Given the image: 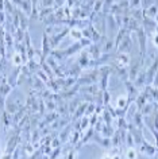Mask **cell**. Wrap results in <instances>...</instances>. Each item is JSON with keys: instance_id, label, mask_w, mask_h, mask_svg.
Segmentation results:
<instances>
[{"instance_id": "3957f363", "label": "cell", "mask_w": 158, "mask_h": 159, "mask_svg": "<svg viewBox=\"0 0 158 159\" xmlns=\"http://www.w3.org/2000/svg\"><path fill=\"white\" fill-rule=\"evenodd\" d=\"M142 151H145V153L149 154V155H154L155 151H157V148H155L154 146H152V144H149L147 142L143 139L142 140Z\"/></svg>"}, {"instance_id": "9c48e42d", "label": "cell", "mask_w": 158, "mask_h": 159, "mask_svg": "<svg viewBox=\"0 0 158 159\" xmlns=\"http://www.w3.org/2000/svg\"><path fill=\"white\" fill-rule=\"evenodd\" d=\"M11 90L10 85H0V96L1 95H7Z\"/></svg>"}, {"instance_id": "7a4b0ae2", "label": "cell", "mask_w": 158, "mask_h": 159, "mask_svg": "<svg viewBox=\"0 0 158 159\" xmlns=\"http://www.w3.org/2000/svg\"><path fill=\"white\" fill-rule=\"evenodd\" d=\"M157 70H158V57H157V61H154V64L152 65V67H150V69L147 70V73H146V78H147L149 82L153 81V77H154Z\"/></svg>"}, {"instance_id": "9a60e30c", "label": "cell", "mask_w": 158, "mask_h": 159, "mask_svg": "<svg viewBox=\"0 0 158 159\" xmlns=\"http://www.w3.org/2000/svg\"><path fill=\"white\" fill-rule=\"evenodd\" d=\"M14 61H16V64H20V57H19V54H16V57L14 58Z\"/></svg>"}, {"instance_id": "277c9868", "label": "cell", "mask_w": 158, "mask_h": 159, "mask_svg": "<svg viewBox=\"0 0 158 159\" xmlns=\"http://www.w3.org/2000/svg\"><path fill=\"white\" fill-rule=\"evenodd\" d=\"M131 49V41H130V37H123V41L120 43V50H127L128 51Z\"/></svg>"}, {"instance_id": "ba28073f", "label": "cell", "mask_w": 158, "mask_h": 159, "mask_svg": "<svg viewBox=\"0 0 158 159\" xmlns=\"http://www.w3.org/2000/svg\"><path fill=\"white\" fill-rule=\"evenodd\" d=\"M136 158V154H135V150L133 147H130L128 151H127V159H135Z\"/></svg>"}, {"instance_id": "52a82bcc", "label": "cell", "mask_w": 158, "mask_h": 159, "mask_svg": "<svg viewBox=\"0 0 158 159\" xmlns=\"http://www.w3.org/2000/svg\"><path fill=\"white\" fill-rule=\"evenodd\" d=\"M146 96H147V95H146V93H143V95H141L138 97V101H136V102H138V107L141 109L143 108V104H146Z\"/></svg>"}, {"instance_id": "7c38bea8", "label": "cell", "mask_w": 158, "mask_h": 159, "mask_svg": "<svg viewBox=\"0 0 158 159\" xmlns=\"http://www.w3.org/2000/svg\"><path fill=\"white\" fill-rule=\"evenodd\" d=\"M150 112H152V105H146V107L142 108V112H141V113L147 115V113H150Z\"/></svg>"}, {"instance_id": "2e32d148", "label": "cell", "mask_w": 158, "mask_h": 159, "mask_svg": "<svg viewBox=\"0 0 158 159\" xmlns=\"http://www.w3.org/2000/svg\"><path fill=\"white\" fill-rule=\"evenodd\" d=\"M154 43H155V45L158 46V34H157V35H155V37H154Z\"/></svg>"}, {"instance_id": "e0dca14e", "label": "cell", "mask_w": 158, "mask_h": 159, "mask_svg": "<svg viewBox=\"0 0 158 159\" xmlns=\"http://www.w3.org/2000/svg\"><path fill=\"white\" fill-rule=\"evenodd\" d=\"M154 85H155V86H158V73H157V78L154 80Z\"/></svg>"}, {"instance_id": "8fae6325", "label": "cell", "mask_w": 158, "mask_h": 159, "mask_svg": "<svg viewBox=\"0 0 158 159\" xmlns=\"http://www.w3.org/2000/svg\"><path fill=\"white\" fill-rule=\"evenodd\" d=\"M157 12H158V6H152V8H150V14H149V15L150 16H157Z\"/></svg>"}, {"instance_id": "30bf717a", "label": "cell", "mask_w": 158, "mask_h": 159, "mask_svg": "<svg viewBox=\"0 0 158 159\" xmlns=\"http://www.w3.org/2000/svg\"><path fill=\"white\" fill-rule=\"evenodd\" d=\"M127 102L126 97H123V96H119V99H118V108H122V107H124Z\"/></svg>"}, {"instance_id": "6da1fadb", "label": "cell", "mask_w": 158, "mask_h": 159, "mask_svg": "<svg viewBox=\"0 0 158 159\" xmlns=\"http://www.w3.org/2000/svg\"><path fill=\"white\" fill-rule=\"evenodd\" d=\"M138 39H139V43H141V55L143 58V54H145L146 51V37H145V32H143V29L142 27H139L138 29Z\"/></svg>"}, {"instance_id": "8992f818", "label": "cell", "mask_w": 158, "mask_h": 159, "mask_svg": "<svg viewBox=\"0 0 158 159\" xmlns=\"http://www.w3.org/2000/svg\"><path fill=\"white\" fill-rule=\"evenodd\" d=\"M134 120H135V124L138 125L139 128H142V113L141 112H136L134 115Z\"/></svg>"}, {"instance_id": "4fadbf2b", "label": "cell", "mask_w": 158, "mask_h": 159, "mask_svg": "<svg viewBox=\"0 0 158 159\" xmlns=\"http://www.w3.org/2000/svg\"><path fill=\"white\" fill-rule=\"evenodd\" d=\"M72 37H74V38L80 39V38H81V31H79V30H74V29H73V30H72Z\"/></svg>"}, {"instance_id": "5bb4252c", "label": "cell", "mask_w": 158, "mask_h": 159, "mask_svg": "<svg viewBox=\"0 0 158 159\" xmlns=\"http://www.w3.org/2000/svg\"><path fill=\"white\" fill-rule=\"evenodd\" d=\"M108 101H110V95H108L107 90H104V102L108 104Z\"/></svg>"}, {"instance_id": "ac0fdd59", "label": "cell", "mask_w": 158, "mask_h": 159, "mask_svg": "<svg viewBox=\"0 0 158 159\" xmlns=\"http://www.w3.org/2000/svg\"><path fill=\"white\" fill-rule=\"evenodd\" d=\"M155 19H157V20H158V14H157V16H155Z\"/></svg>"}, {"instance_id": "5b68a950", "label": "cell", "mask_w": 158, "mask_h": 159, "mask_svg": "<svg viewBox=\"0 0 158 159\" xmlns=\"http://www.w3.org/2000/svg\"><path fill=\"white\" fill-rule=\"evenodd\" d=\"M118 61H119L120 64H123L124 66H127V65L130 64V58H128V55H127V54H120V55H118Z\"/></svg>"}]
</instances>
